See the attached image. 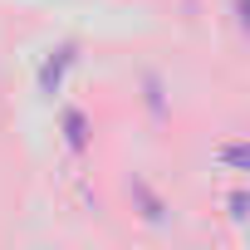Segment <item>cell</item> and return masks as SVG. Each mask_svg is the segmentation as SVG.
I'll use <instances>...</instances> for the list:
<instances>
[{"label": "cell", "instance_id": "1", "mask_svg": "<svg viewBox=\"0 0 250 250\" xmlns=\"http://www.w3.org/2000/svg\"><path fill=\"white\" fill-rule=\"evenodd\" d=\"M79 64V44L74 40H64V44H54L44 59H40V74H35V83H40V93L44 98H54L59 88H64V74Z\"/></svg>", "mask_w": 250, "mask_h": 250}, {"label": "cell", "instance_id": "2", "mask_svg": "<svg viewBox=\"0 0 250 250\" xmlns=\"http://www.w3.org/2000/svg\"><path fill=\"white\" fill-rule=\"evenodd\" d=\"M59 128H64V147L74 152V157H83L88 152V113L83 108H64V118H59Z\"/></svg>", "mask_w": 250, "mask_h": 250}, {"label": "cell", "instance_id": "3", "mask_svg": "<svg viewBox=\"0 0 250 250\" xmlns=\"http://www.w3.org/2000/svg\"><path fill=\"white\" fill-rule=\"evenodd\" d=\"M133 196H138V206H143V221L157 226V221H162V196H157L147 182H133Z\"/></svg>", "mask_w": 250, "mask_h": 250}, {"label": "cell", "instance_id": "4", "mask_svg": "<svg viewBox=\"0 0 250 250\" xmlns=\"http://www.w3.org/2000/svg\"><path fill=\"white\" fill-rule=\"evenodd\" d=\"M216 157H221L226 167H235V172H245V167H250V147H245V143H226Z\"/></svg>", "mask_w": 250, "mask_h": 250}, {"label": "cell", "instance_id": "5", "mask_svg": "<svg viewBox=\"0 0 250 250\" xmlns=\"http://www.w3.org/2000/svg\"><path fill=\"white\" fill-rule=\"evenodd\" d=\"M226 206H230V221H245V216H250V196H245V191H230Z\"/></svg>", "mask_w": 250, "mask_h": 250}, {"label": "cell", "instance_id": "6", "mask_svg": "<svg viewBox=\"0 0 250 250\" xmlns=\"http://www.w3.org/2000/svg\"><path fill=\"white\" fill-rule=\"evenodd\" d=\"M147 108H152V118H162V83L147 74Z\"/></svg>", "mask_w": 250, "mask_h": 250}]
</instances>
